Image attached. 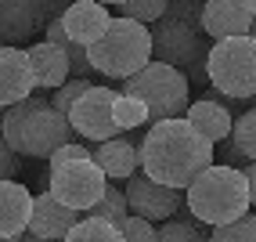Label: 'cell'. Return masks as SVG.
<instances>
[{
	"label": "cell",
	"mask_w": 256,
	"mask_h": 242,
	"mask_svg": "<svg viewBox=\"0 0 256 242\" xmlns=\"http://www.w3.org/2000/svg\"><path fill=\"white\" fill-rule=\"evenodd\" d=\"M159 238L162 242H202V220L192 217V210H188L180 220H162L159 224Z\"/></svg>",
	"instance_id": "24"
},
{
	"label": "cell",
	"mask_w": 256,
	"mask_h": 242,
	"mask_svg": "<svg viewBox=\"0 0 256 242\" xmlns=\"http://www.w3.org/2000/svg\"><path fill=\"white\" fill-rule=\"evenodd\" d=\"M112 116H116V123H119V130H134V127H144V123H152V116H148V105L138 98V94H116V101H112Z\"/></svg>",
	"instance_id": "20"
},
{
	"label": "cell",
	"mask_w": 256,
	"mask_h": 242,
	"mask_svg": "<svg viewBox=\"0 0 256 242\" xmlns=\"http://www.w3.org/2000/svg\"><path fill=\"white\" fill-rule=\"evenodd\" d=\"M213 242H256V213H242L228 224H216L210 228Z\"/></svg>",
	"instance_id": "23"
},
{
	"label": "cell",
	"mask_w": 256,
	"mask_h": 242,
	"mask_svg": "<svg viewBox=\"0 0 256 242\" xmlns=\"http://www.w3.org/2000/svg\"><path fill=\"white\" fill-rule=\"evenodd\" d=\"M119 231H123L126 242H156V238H159L156 220H148V217H141V213H130L123 224H119Z\"/></svg>",
	"instance_id": "27"
},
{
	"label": "cell",
	"mask_w": 256,
	"mask_h": 242,
	"mask_svg": "<svg viewBox=\"0 0 256 242\" xmlns=\"http://www.w3.org/2000/svg\"><path fill=\"white\" fill-rule=\"evenodd\" d=\"M246 177H249V199H252V206H256V159H249Z\"/></svg>",
	"instance_id": "33"
},
{
	"label": "cell",
	"mask_w": 256,
	"mask_h": 242,
	"mask_svg": "<svg viewBox=\"0 0 256 242\" xmlns=\"http://www.w3.org/2000/svg\"><path fill=\"white\" fill-rule=\"evenodd\" d=\"M210 163H216V141L188 116L159 119L141 137V170L170 188H188Z\"/></svg>",
	"instance_id": "1"
},
{
	"label": "cell",
	"mask_w": 256,
	"mask_h": 242,
	"mask_svg": "<svg viewBox=\"0 0 256 242\" xmlns=\"http://www.w3.org/2000/svg\"><path fill=\"white\" fill-rule=\"evenodd\" d=\"M166 11H170V0H126V4H119V15L138 19V22H144V26L159 22Z\"/></svg>",
	"instance_id": "26"
},
{
	"label": "cell",
	"mask_w": 256,
	"mask_h": 242,
	"mask_svg": "<svg viewBox=\"0 0 256 242\" xmlns=\"http://www.w3.org/2000/svg\"><path fill=\"white\" fill-rule=\"evenodd\" d=\"M87 55H90V65L101 76L126 80V76H134L138 69H144L152 58H156L152 55V26L119 15V19H112V26L87 47Z\"/></svg>",
	"instance_id": "4"
},
{
	"label": "cell",
	"mask_w": 256,
	"mask_h": 242,
	"mask_svg": "<svg viewBox=\"0 0 256 242\" xmlns=\"http://www.w3.org/2000/svg\"><path fill=\"white\" fill-rule=\"evenodd\" d=\"M72 0H40V11H44V22H54L65 15V8H69Z\"/></svg>",
	"instance_id": "32"
},
{
	"label": "cell",
	"mask_w": 256,
	"mask_h": 242,
	"mask_svg": "<svg viewBox=\"0 0 256 242\" xmlns=\"http://www.w3.org/2000/svg\"><path fill=\"white\" fill-rule=\"evenodd\" d=\"M83 238H101V242H112V238H123V231H119V224L98 217V213H83L72 231H69V242H83Z\"/></svg>",
	"instance_id": "21"
},
{
	"label": "cell",
	"mask_w": 256,
	"mask_h": 242,
	"mask_svg": "<svg viewBox=\"0 0 256 242\" xmlns=\"http://www.w3.org/2000/svg\"><path fill=\"white\" fill-rule=\"evenodd\" d=\"M101 4H108V8H119V4H126V0H101Z\"/></svg>",
	"instance_id": "35"
},
{
	"label": "cell",
	"mask_w": 256,
	"mask_h": 242,
	"mask_svg": "<svg viewBox=\"0 0 256 242\" xmlns=\"http://www.w3.org/2000/svg\"><path fill=\"white\" fill-rule=\"evenodd\" d=\"M87 87H90V80H87V76H69L58 91H50V101H54V109L69 112V109H72V101H76L83 91H87Z\"/></svg>",
	"instance_id": "28"
},
{
	"label": "cell",
	"mask_w": 256,
	"mask_h": 242,
	"mask_svg": "<svg viewBox=\"0 0 256 242\" xmlns=\"http://www.w3.org/2000/svg\"><path fill=\"white\" fill-rule=\"evenodd\" d=\"M47 184H50V192H54L62 202H69L72 210L87 213L90 206H94L101 195H105L108 174L98 166L94 155H83V159H69V163L50 166Z\"/></svg>",
	"instance_id": "7"
},
{
	"label": "cell",
	"mask_w": 256,
	"mask_h": 242,
	"mask_svg": "<svg viewBox=\"0 0 256 242\" xmlns=\"http://www.w3.org/2000/svg\"><path fill=\"white\" fill-rule=\"evenodd\" d=\"M252 37H256V15H252Z\"/></svg>",
	"instance_id": "36"
},
{
	"label": "cell",
	"mask_w": 256,
	"mask_h": 242,
	"mask_svg": "<svg viewBox=\"0 0 256 242\" xmlns=\"http://www.w3.org/2000/svg\"><path fill=\"white\" fill-rule=\"evenodd\" d=\"M83 213L72 210L69 202H62L54 192H40L36 202H32V220H29V235L32 238H69L72 224L80 220Z\"/></svg>",
	"instance_id": "12"
},
{
	"label": "cell",
	"mask_w": 256,
	"mask_h": 242,
	"mask_svg": "<svg viewBox=\"0 0 256 242\" xmlns=\"http://www.w3.org/2000/svg\"><path fill=\"white\" fill-rule=\"evenodd\" d=\"M112 101H116V91L101 87V83H90V87L72 101V109L65 116H69L72 130L83 137V141L98 145V141H108V137L119 134V123L112 116Z\"/></svg>",
	"instance_id": "9"
},
{
	"label": "cell",
	"mask_w": 256,
	"mask_h": 242,
	"mask_svg": "<svg viewBox=\"0 0 256 242\" xmlns=\"http://www.w3.org/2000/svg\"><path fill=\"white\" fill-rule=\"evenodd\" d=\"M184 199H188L192 217L210 224V228L249 213V206H252L246 170L231 166V163H210L192 184L184 188Z\"/></svg>",
	"instance_id": "3"
},
{
	"label": "cell",
	"mask_w": 256,
	"mask_h": 242,
	"mask_svg": "<svg viewBox=\"0 0 256 242\" xmlns=\"http://www.w3.org/2000/svg\"><path fill=\"white\" fill-rule=\"evenodd\" d=\"M188 83H192V80H188L177 65L152 58L144 69H138L134 76L123 80V91L126 94H138L148 105L152 123H159V119L184 116L188 112V105H192V98H188Z\"/></svg>",
	"instance_id": "5"
},
{
	"label": "cell",
	"mask_w": 256,
	"mask_h": 242,
	"mask_svg": "<svg viewBox=\"0 0 256 242\" xmlns=\"http://www.w3.org/2000/svg\"><path fill=\"white\" fill-rule=\"evenodd\" d=\"M62 22H65V33H69L72 40L90 47L101 33L112 26V11H108V4H101V0H72V4L65 8Z\"/></svg>",
	"instance_id": "18"
},
{
	"label": "cell",
	"mask_w": 256,
	"mask_h": 242,
	"mask_svg": "<svg viewBox=\"0 0 256 242\" xmlns=\"http://www.w3.org/2000/svg\"><path fill=\"white\" fill-rule=\"evenodd\" d=\"M126 199H130V210L134 213H141V217L156 220V224L170 220L174 213H180L188 206L184 188H170V184H162L156 177H148L144 170L126 177Z\"/></svg>",
	"instance_id": "10"
},
{
	"label": "cell",
	"mask_w": 256,
	"mask_h": 242,
	"mask_svg": "<svg viewBox=\"0 0 256 242\" xmlns=\"http://www.w3.org/2000/svg\"><path fill=\"white\" fill-rule=\"evenodd\" d=\"M83 155H94L87 145H76V141H65L62 148L50 152V166H58V163H69V159H83Z\"/></svg>",
	"instance_id": "31"
},
{
	"label": "cell",
	"mask_w": 256,
	"mask_h": 242,
	"mask_svg": "<svg viewBox=\"0 0 256 242\" xmlns=\"http://www.w3.org/2000/svg\"><path fill=\"white\" fill-rule=\"evenodd\" d=\"M72 123L62 109H54L44 91H32L29 98L14 101L4 109V137L18 148L22 155L32 159H50V152L62 148L65 141H72Z\"/></svg>",
	"instance_id": "2"
},
{
	"label": "cell",
	"mask_w": 256,
	"mask_h": 242,
	"mask_svg": "<svg viewBox=\"0 0 256 242\" xmlns=\"http://www.w3.org/2000/svg\"><path fill=\"white\" fill-rule=\"evenodd\" d=\"M231 101H238V98H228L224 91H210L206 98H198V101H192L188 105V119L210 137V141H224V137H231V127H234V116H231Z\"/></svg>",
	"instance_id": "13"
},
{
	"label": "cell",
	"mask_w": 256,
	"mask_h": 242,
	"mask_svg": "<svg viewBox=\"0 0 256 242\" xmlns=\"http://www.w3.org/2000/svg\"><path fill=\"white\" fill-rule=\"evenodd\" d=\"M238 4H242L246 11H252V15H256V0H238Z\"/></svg>",
	"instance_id": "34"
},
{
	"label": "cell",
	"mask_w": 256,
	"mask_h": 242,
	"mask_svg": "<svg viewBox=\"0 0 256 242\" xmlns=\"http://www.w3.org/2000/svg\"><path fill=\"white\" fill-rule=\"evenodd\" d=\"M202 33L213 40L252 33V11H246L238 0H206L202 4Z\"/></svg>",
	"instance_id": "17"
},
{
	"label": "cell",
	"mask_w": 256,
	"mask_h": 242,
	"mask_svg": "<svg viewBox=\"0 0 256 242\" xmlns=\"http://www.w3.org/2000/svg\"><path fill=\"white\" fill-rule=\"evenodd\" d=\"M26 51H29V62H32V76H36V91H58L72 76V58L62 44L40 40V44H29Z\"/></svg>",
	"instance_id": "15"
},
{
	"label": "cell",
	"mask_w": 256,
	"mask_h": 242,
	"mask_svg": "<svg viewBox=\"0 0 256 242\" xmlns=\"http://www.w3.org/2000/svg\"><path fill=\"white\" fill-rule=\"evenodd\" d=\"M18 155H22V152L14 148L4 134H0V181H4V177H18V166H22Z\"/></svg>",
	"instance_id": "29"
},
{
	"label": "cell",
	"mask_w": 256,
	"mask_h": 242,
	"mask_svg": "<svg viewBox=\"0 0 256 242\" xmlns=\"http://www.w3.org/2000/svg\"><path fill=\"white\" fill-rule=\"evenodd\" d=\"M231 141L246 152V159H256V109H246L231 127Z\"/></svg>",
	"instance_id": "25"
},
{
	"label": "cell",
	"mask_w": 256,
	"mask_h": 242,
	"mask_svg": "<svg viewBox=\"0 0 256 242\" xmlns=\"http://www.w3.org/2000/svg\"><path fill=\"white\" fill-rule=\"evenodd\" d=\"M87 213H98V217H105V220H112V224H123V220L134 213V210H130V199H126V188L119 192V188L108 184V188H105V195H101Z\"/></svg>",
	"instance_id": "22"
},
{
	"label": "cell",
	"mask_w": 256,
	"mask_h": 242,
	"mask_svg": "<svg viewBox=\"0 0 256 242\" xmlns=\"http://www.w3.org/2000/svg\"><path fill=\"white\" fill-rule=\"evenodd\" d=\"M44 26L40 0H0V44L32 40Z\"/></svg>",
	"instance_id": "16"
},
{
	"label": "cell",
	"mask_w": 256,
	"mask_h": 242,
	"mask_svg": "<svg viewBox=\"0 0 256 242\" xmlns=\"http://www.w3.org/2000/svg\"><path fill=\"white\" fill-rule=\"evenodd\" d=\"M94 159L108 174V181H126L130 174H138V166H141V145H134L130 137L116 134L108 141H98Z\"/></svg>",
	"instance_id": "19"
},
{
	"label": "cell",
	"mask_w": 256,
	"mask_h": 242,
	"mask_svg": "<svg viewBox=\"0 0 256 242\" xmlns=\"http://www.w3.org/2000/svg\"><path fill=\"white\" fill-rule=\"evenodd\" d=\"M32 91H36V76H32L29 51L14 44H0V109L29 98Z\"/></svg>",
	"instance_id": "11"
},
{
	"label": "cell",
	"mask_w": 256,
	"mask_h": 242,
	"mask_svg": "<svg viewBox=\"0 0 256 242\" xmlns=\"http://www.w3.org/2000/svg\"><path fill=\"white\" fill-rule=\"evenodd\" d=\"M32 202H36V195L26 184H18L14 177L0 181V238H18L29 231Z\"/></svg>",
	"instance_id": "14"
},
{
	"label": "cell",
	"mask_w": 256,
	"mask_h": 242,
	"mask_svg": "<svg viewBox=\"0 0 256 242\" xmlns=\"http://www.w3.org/2000/svg\"><path fill=\"white\" fill-rule=\"evenodd\" d=\"M152 55L159 62L177 65V69H188V65L202 62L210 55L206 40H202V26L166 11L159 22H152Z\"/></svg>",
	"instance_id": "8"
},
{
	"label": "cell",
	"mask_w": 256,
	"mask_h": 242,
	"mask_svg": "<svg viewBox=\"0 0 256 242\" xmlns=\"http://www.w3.org/2000/svg\"><path fill=\"white\" fill-rule=\"evenodd\" d=\"M206 69H210V83L228 98H238V101L256 98V37L242 33V37L213 40L206 55Z\"/></svg>",
	"instance_id": "6"
},
{
	"label": "cell",
	"mask_w": 256,
	"mask_h": 242,
	"mask_svg": "<svg viewBox=\"0 0 256 242\" xmlns=\"http://www.w3.org/2000/svg\"><path fill=\"white\" fill-rule=\"evenodd\" d=\"M202 4H206V0H170V11L188 19V22H195V26H202Z\"/></svg>",
	"instance_id": "30"
}]
</instances>
